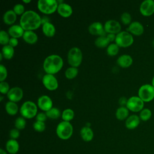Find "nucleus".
<instances>
[{
  "mask_svg": "<svg viewBox=\"0 0 154 154\" xmlns=\"http://www.w3.org/2000/svg\"><path fill=\"white\" fill-rule=\"evenodd\" d=\"M42 82L44 86L49 90H55L58 87L57 78L51 74H46L42 78Z\"/></svg>",
  "mask_w": 154,
  "mask_h": 154,
  "instance_id": "10",
  "label": "nucleus"
},
{
  "mask_svg": "<svg viewBox=\"0 0 154 154\" xmlns=\"http://www.w3.org/2000/svg\"><path fill=\"white\" fill-rule=\"evenodd\" d=\"M8 45H10L12 47H15L18 45V40L16 38H14V37H11L10 39Z\"/></svg>",
  "mask_w": 154,
  "mask_h": 154,
  "instance_id": "44",
  "label": "nucleus"
},
{
  "mask_svg": "<svg viewBox=\"0 0 154 154\" xmlns=\"http://www.w3.org/2000/svg\"><path fill=\"white\" fill-rule=\"evenodd\" d=\"M88 31L92 35L104 36L105 31L102 24L99 22H95L90 24L88 26Z\"/></svg>",
  "mask_w": 154,
  "mask_h": 154,
  "instance_id": "15",
  "label": "nucleus"
},
{
  "mask_svg": "<svg viewBox=\"0 0 154 154\" xmlns=\"http://www.w3.org/2000/svg\"><path fill=\"white\" fill-rule=\"evenodd\" d=\"M138 95L144 102H150L154 98V87L152 84H144L140 87Z\"/></svg>",
  "mask_w": 154,
  "mask_h": 154,
  "instance_id": "7",
  "label": "nucleus"
},
{
  "mask_svg": "<svg viewBox=\"0 0 154 154\" xmlns=\"http://www.w3.org/2000/svg\"><path fill=\"white\" fill-rule=\"evenodd\" d=\"M127 30L131 34H132L135 35L139 36L143 34L144 32V27L140 22L135 21L131 22V23L129 25Z\"/></svg>",
  "mask_w": 154,
  "mask_h": 154,
  "instance_id": "16",
  "label": "nucleus"
},
{
  "mask_svg": "<svg viewBox=\"0 0 154 154\" xmlns=\"http://www.w3.org/2000/svg\"><path fill=\"white\" fill-rule=\"evenodd\" d=\"M22 116L26 119H32L37 116V106L33 102L28 100L25 102L20 108Z\"/></svg>",
  "mask_w": 154,
  "mask_h": 154,
  "instance_id": "4",
  "label": "nucleus"
},
{
  "mask_svg": "<svg viewBox=\"0 0 154 154\" xmlns=\"http://www.w3.org/2000/svg\"><path fill=\"white\" fill-rule=\"evenodd\" d=\"M129 109L125 106H120L116 112V117L119 120H123L128 117Z\"/></svg>",
  "mask_w": 154,
  "mask_h": 154,
  "instance_id": "26",
  "label": "nucleus"
},
{
  "mask_svg": "<svg viewBox=\"0 0 154 154\" xmlns=\"http://www.w3.org/2000/svg\"><path fill=\"white\" fill-rule=\"evenodd\" d=\"M24 10H25V7L21 4H17L13 7V11L17 15H20V14L22 15L25 13Z\"/></svg>",
  "mask_w": 154,
  "mask_h": 154,
  "instance_id": "39",
  "label": "nucleus"
},
{
  "mask_svg": "<svg viewBox=\"0 0 154 154\" xmlns=\"http://www.w3.org/2000/svg\"><path fill=\"white\" fill-rule=\"evenodd\" d=\"M2 99H3V96H0V101H2Z\"/></svg>",
  "mask_w": 154,
  "mask_h": 154,
  "instance_id": "52",
  "label": "nucleus"
},
{
  "mask_svg": "<svg viewBox=\"0 0 154 154\" xmlns=\"http://www.w3.org/2000/svg\"><path fill=\"white\" fill-rule=\"evenodd\" d=\"M63 66L62 58L58 55H51L47 57L43 62V69L47 74L54 75L58 72Z\"/></svg>",
  "mask_w": 154,
  "mask_h": 154,
  "instance_id": "2",
  "label": "nucleus"
},
{
  "mask_svg": "<svg viewBox=\"0 0 154 154\" xmlns=\"http://www.w3.org/2000/svg\"><path fill=\"white\" fill-rule=\"evenodd\" d=\"M140 11L144 16H150L154 13V1L145 0L140 5Z\"/></svg>",
  "mask_w": 154,
  "mask_h": 154,
  "instance_id": "11",
  "label": "nucleus"
},
{
  "mask_svg": "<svg viewBox=\"0 0 154 154\" xmlns=\"http://www.w3.org/2000/svg\"><path fill=\"white\" fill-rule=\"evenodd\" d=\"M80 135L82 139L85 142L91 141L94 137L93 130L88 126H84L80 130Z\"/></svg>",
  "mask_w": 154,
  "mask_h": 154,
  "instance_id": "21",
  "label": "nucleus"
},
{
  "mask_svg": "<svg viewBox=\"0 0 154 154\" xmlns=\"http://www.w3.org/2000/svg\"><path fill=\"white\" fill-rule=\"evenodd\" d=\"M42 24V18L37 13L28 10L21 16L20 25L25 31H33L37 29Z\"/></svg>",
  "mask_w": 154,
  "mask_h": 154,
  "instance_id": "1",
  "label": "nucleus"
},
{
  "mask_svg": "<svg viewBox=\"0 0 154 154\" xmlns=\"http://www.w3.org/2000/svg\"><path fill=\"white\" fill-rule=\"evenodd\" d=\"M9 34L6 31L1 30L0 31V43L3 45H7L10 41Z\"/></svg>",
  "mask_w": 154,
  "mask_h": 154,
  "instance_id": "36",
  "label": "nucleus"
},
{
  "mask_svg": "<svg viewBox=\"0 0 154 154\" xmlns=\"http://www.w3.org/2000/svg\"><path fill=\"white\" fill-rule=\"evenodd\" d=\"M42 31L45 35L51 37L54 35L55 32V28L52 23L48 22L43 25Z\"/></svg>",
  "mask_w": 154,
  "mask_h": 154,
  "instance_id": "25",
  "label": "nucleus"
},
{
  "mask_svg": "<svg viewBox=\"0 0 154 154\" xmlns=\"http://www.w3.org/2000/svg\"><path fill=\"white\" fill-rule=\"evenodd\" d=\"M10 137L11 138V139H13V140H16L17 138H19V135H20V132L19 130L16 129V128H14L12 129L11 130H10V133H9Z\"/></svg>",
  "mask_w": 154,
  "mask_h": 154,
  "instance_id": "42",
  "label": "nucleus"
},
{
  "mask_svg": "<svg viewBox=\"0 0 154 154\" xmlns=\"http://www.w3.org/2000/svg\"><path fill=\"white\" fill-rule=\"evenodd\" d=\"M73 132V126L69 122L62 121L58 123L56 128V134L61 140H66L69 139Z\"/></svg>",
  "mask_w": 154,
  "mask_h": 154,
  "instance_id": "3",
  "label": "nucleus"
},
{
  "mask_svg": "<svg viewBox=\"0 0 154 154\" xmlns=\"http://www.w3.org/2000/svg\"><path fill=\"white\" fill-rule=\"evenodd\" d=\"M49 19L47 17H45V16H44V17H43L42 18V24H44V23H46V22H49V20H48Z\"/></svg>",
  "mask_w": 154,
  "mask_h": 154,
  "instance_id": "47",
  "label": "nucleus"
},
{
  "mask_svg": "<svg viewBox=\"0 0 154 154\" xmlns=\"http://www.w3.org/2000/svg\"><path fill=\"white\" fill-rule=\"evenodd\" d=\"M119 51V46L116 43H111L108 45L106 52L110 56H114L118 54Z\"/></svg>",
  "mask_w": 154,
  "mask_h": 154,
  "instance_id": "34",
  "label": "nucleus"
},
{
  "mask_svg": "<svg viewBox=\"0 0 154 154\" xmlns=\"http://www.w3.org/2000/svg\"><path fill=\"white\" fill-rule=\"evenodd\" d=\"M33 128L35 131L38 132H42L45 130L46 125L45 122L36 121L33 123Z\"/></svg>",
  "mask_w": 154,
  "mask_h": 154,
  "instance_id": "37",
  "label": "nucleus"
},
{
  "mask_svg": "<svg viewBox=\"0 0 154 154\" xmlns=\"http://www.w3.org/2000/svg\"><path fill=\"white\" fill-rule=\"evenodd\" d=\"M24 32V29L19 25H13L11 26L8 30V34L12 37L16 38L22 37Z\"/></svg>",
  "mask_w": 154,
  "mask_h": 154,
  "instance_id": "20",
  "label": "nucleus"
},
{
  "mask_svg": "<svg viewBox=\"0 0 154 154\" xmlns=\"http://www.w3.org/2000/svg\"><path fill=\"white\" fill-rule=\"evenodd\" d=\"M18 106L16 102L8 101L5 104V110L11 116L15 115L18 112Z\"/></svg>",
  "mask_w": 154,
  "mask_h": 154,
  "instance_id": "28",
  "label": "nucleus"
},
{
  "mask_svg": "<svg viewBox=\"0 0 154 154\" xmlns=\"http://www.w3.org/2000/svg\"><path fill=\"white\" fill-rule=\"evenodd\" d=\"M2 56H3L2 54V53H0V60H1V61L2 59Z\"/></svg>",
  "mask_w": 154,
  "mask_h": 154,
  "instance_id": "51",
  "label": "nucleus"
},
{
  "mask_svg": "<svg viewBox=\"0 0 154 154\" xmlns=\"http://www.w3.org/2000/svg\"><path fill=\"white\" fill-rule=\"evenodd\" d=\"M78 73V70L76 67H70L67 68L65 71V76L67 79L75 78Z\"/></svg>",
  "mask_w": 154,
  "mask_h": 154,
  "instance_id": "32",
  "label": "nucleus"
},
{
  "mask_svg": "<svg viewBox=\"0 0 154 154\" xmlns=\"http://www.w3.org/2000/svg\"><path fill=\"white\" fill-rule=\"evenodd\" d=\"M6 150L10 154H16L19 150V144L16 140L10 139L5 144Z\"/></svg>",
  "mask_w": 154,
  "mask_h": 154,
  "instance_id": "19",
  "label": "nucleus"
},
{
  "mask_svg": "<svg viewBox=\"0 0 154 154\" xmlns=\"http://www.w3.org/2000/svg\"><path fill=\"white\" fill-rule=\"evenodd\" d=\"M121 20L124 25H130L131 23L132 17L131 14L128 12H124L122 13L120 17Z\"/></svg>",
  "mask_w": 154,
  "mask_h": 154,
  "instance_id": "38",
  "label": "nucleus"
},
{
  "mask_svg": "<svg viewBox=\"0 0 154 154\" xmlns=\"http://www.w3.org/2000/svg\"><path fill=\"white\" fill-rule=\"evenodd\" d=\"M104 30L109 34H118L120 32L121 25L120 23L113 19L107 20L104 25Z\"/></svg>",
  "mask_w": 154,
  "mask_h": 154,
  "instance_id": "12",
  "label": "nucleus"
},
{
  "mask_svg": "<svg viewBox=\"0 0 154 154\" xmlns=\"http://www.w3.org/2000/svg\"><path fill=\"white\" fill-rule=\"evenodd\" d=\"M3 57L7 60L11 59L14 54V48L9 45H7L3 46L2 49V52Z\"/></svg>",
  "mask_w": 154,
  "mask_h": 154,
  "instance_id": "27",
  "label": "nucleus"
},
{
  "mask_svg": "<svg viewBox=\"0 0 154 154\" xmlns=\"http://www.w3.org/2000/svg\"><path fill=\"white\" fill-rule=\"evenodd\" d=\"M7 76V70L6 67L2 65H0V81H4Z\"/></svg>",
  "mask_w": 154,
  "mask_h": 154,
  "instance_id": "41",
  "label": "nucleus"
},
{
  "mask_svg": "<svg viewBox=\"0 0 154 154\" xmlns=\"http://www.w3.org/2000/svg\"><path fill=\"white\" fill-rule=\"evenodd\" d=\"M74 112L72 109L67 108L64 109L63 111V113L61 114V117L63 120V121L66 122H70L72 120L74 117Z\"/></svg>",
  "mask_w": 154,
  "mask_h": 154,
  "instance_id": "30",
  "label": "nucleus"
},
{
  "mask_svg": "<svg viewBox=\"0 0 154 154\" xmlns=\"http://www.w3.org/2000/svg\"><path fill=\"white\" fill-rule=\"evenodd\" d=\"M152 85H153V87H154V76L153 77L152 80Z\"/></svg>",
  "mask_w": 154,
  "mask_h": 154,
  "instance_id": "50",
  "label": "nucleus"
},
{
  "mask_svg": "<svg viewBox=\"0 0 154 154\" xmlns=\"http://www.w3.org/2000/svg\"><path fill=\"white\" fill-rule=\"evenodd\" d=\"M153 46H154V40H153Z\"/></svg>",
  "mask_w": 154,
  "mask_h": 154,
  "instance_id": "53",
  "label": "nucleus"
},
{
  "mask_svg": "<svg viewBox=\"0 0 154 154\" xmlns=\"http://www.w3.org/2000/svg\"><path fill=\"white\" fill-rule=\"evenodd\" d=\"M116 43L119 47L126 48L131 46L134 42L132 35L128 31H120L116 36Z\"/></svg>",
  "mask_w": 154,
  "mask_h": 154,
  "instance_id": "8",
  "label": "nucleus"
},
{
  "mask_svg": "<svg viewBox=\"0 0 154 154\" xmlns=\"http://www.w3.org/2000/svg\"><path fill=\"white\" fill-rule=\"evenodd\" d=\"M58 6L56 0H39L37 2L38 10L45 14H51L57 10Z\"/></svg>",
  "mask_w": 154,
  "mask_h": 154,
  "instance_id": "6",
  "label": "nucleus"
},
{
  "mask_svg": "<svg viewBox=\"0 0 154 154\" xmlns=\"http://www.w3.org/2000/svg\"><path fill=\"white\" fill-rule=\"evenodd\" d=\"M47 116L46 113L44 112H40L37 114L36 116V120L37 121H40V122H44L46 119H47Z\"/></svg>",
  "mask_w": 154,
  "mask_h": 154,
  "instance_id": "43",
  "label": "nucleus"
},
{
  "mask_svg": "<svg viewBox=\"0 0 154 154\" xmlns=\"http://www.w3.org/2000/svg\"><path fill=\"white\" fill-rule=\"evenodd\" d=\"M22 37L29 44H34L38 40L37 35L33 31H25Z\"/></svg>",
  "mask_w": 154,
  "mask_h": 154,
  "instance_id": "24",
  "label": "nucleus"
},
{
  "mask_svg": "<svg viewBox=\"0 0 154 154\" xmlns=\"http://www.w3.org/2000/svg\"><path fill=\"white\" fill-rule=\"evenodd\" d=\"M132 58L129 55L126 54L120 56L117 60L118 65L123 68H127L129 67L132 64Z\"/></svg>",
  "mask_w": 154,
  "mask_h": 154,
  "instance_id": "22",
  "label": "nucleus"
},
{
  "mask_svg": "<svg viewBox=\"0 0 154 154\" xmlns=\"http://www.w3.org/2000/svg\"><path fill=\"white\" fill-rule=\"evenodd\" d=\"M37 105L42 110L46 112L52 108L53 102L50 97L47 95H42L38 99Z\"/></svg>",
  "mask_w": 154,
  "mask_h": 154,
  "instance_id": "14",
  "label": "nucleus"
},
{
  "mask_svg": "<svg viewBox=\"0 0 154 154\" xmlns=\"http://www.w3.org/2000/svg\"><path fill=\"white\" fill-rule=\"evenodd\" d=\"M109 43V40L107 38L106 35L99 36L94 41L95 45L100 48H105Z\"/></svg>",
  "mask_w": 154,
  "mask_h": 154,
  "instance_id": "29",
  "label": "nucleus"
},
{
  "mask_svg": "<svg viewBox=\"0 0 154 154\" xmlns=\"http://www.w3.org/2000/svg\"><path fill=\"white\" fill-rule=\"evenodd\" d=\"M57 11L60 16L64 17H67L71 16L73 13V10L70 5L66 3L61 2L58 4Z\"/></svg>",
  "mask_w": 154,
  "mask_h": 154,
  "instance_id": "17",
  "label": "nucleus"
},
{
  "mask_svg": "<svg viewBox=\"0 0 154 154\" xmlns=\"http://www.w3.org/2000/svg\"><path fill=\"white\" fill-rule=\"evenodd\" d=\"M46 114L48 117L51 119H57L60 116L61 112L58 108L52 107L49 110L46 112Z\"/></svg>",
  "mask_w": 154,
  "mask_h": 154,
  "instance_id": "31",
  "label": "nucleus"
},
{
  "mask_svg": "<svg viewBox=\"0 0 154 154\" xmlns=\"http://www.w3.org/2000/svg\"><path fill=\"white\" fill-rule=\"evenodd\" d=\"M31 1V0H23V2L25 3H29Z\"/></svg>",
  "mask_w": 154,
  "mask_h": 154,
  "instance_id": "49",
  "label": "nucleus"
},
{
  "mask_svg": "<svg viewBox=\"0 0 154 154\" xmlns=\"http://www.w3.org/2000/svg\"><path fill=\"white\" fill-rule=\"evenodd\" d=\"M128 102V99L125 97H122L119 100V103L121 106H125V105L126 106V103Z\"/></svg>",
  "mask_w": 154,
  "mask_h": 154,
  "instance_id": "45",
  "label": "nucleus"
},
{
  "mask_svg": "<svg viewBox=\"0 0 154 154\" xmlns=\"http://www.w3.org/2000/svg\"><path fill=\"white\" fill-rule=\"evenodd\" d=\"M82 60V53L79 48L73 47L69 50L67 54V61L72 67H78L81 64Z\"/></svg>",
  "mask_w": 154,
  "mask_h": 154,
  "instance_id": "5",
  "label": "nucleus"
},
{
  "mask_svg": "<svg viewBox=\"0 0 154 154\" xmlns=\"http://www.w3.org/2000/svg\"><path fill=\"white\" fill-rule=\"evenodd\" d=\"M14 126L16 128L19 130L23 129L26 126V121L24 117H17L14 122Z\"/></svg>",
  "mask_w": 154,
  "mask_h": 154,
  "instance_id": "35",
  "label": "nucleus"
},
{
  "mask_svg": "<svg viewBox=\"0 0 154 154\" xmlns=\"http://www.w3.org/2000/svg\"><path fill=\"white\" fill-rule=\"evenodd\" d=\"M23 90L21 88L18 87H14L10 89L9 91L7 94L8 99L10 101L17 102L20 100L23 97Z\"/></svg>",
  "mask_w": 154,
  "mask_h": 154,
  "instance_id": "13",
  "label": "nucleus"
},
{
  "mask_svg": "<svg viewBox=\"0 0 154 154\" xmlns=\"http://www.w3.org/2000/svg\"><path fill=\"white\" fill-rule=\"evenodd\" d=\"M10 90L9 84L5 81L0 82V91L2 94H7Z\"/></svg>",
  "mask_w": 154,
  "mask_h": 154,
  "instance_id": "40",
  "label": "nucleus"
},
{
  "mask_svg": "<svg viewBox=\"0 0 154 154\" xmlns=\"http://www.w3.org/2000/svg\"><path fill=\"white\" fill-rule=\"evenodd\" d=\"M0 154H7L6 151L2 149H0Z\"/></svg>",
  "mask_w": 154,
  "mask_h": 154,
  "instance_id": "48",
  "label": "nucleus"
},
{
  "mask_svg": "<svg viewBox=\"0 0 154 154\" xmlns=\"http://www.w3.org/2000/svg\"><path fill=\"white\" fill-rule=\"evenodd\" d=\"M13 10L7 11L3 15V21L7 25H12L16 20L17 16Z\"/></svg>",
  "mask_w": 154,
  "mask_h": 154,
  "instance_id": "23",
  "label": "nucleus"
},
{
  "mask_svg": "<svg viewBox=\"0 0 154 154\" xmlns=\"http://www.w3.org/2000/svg\"><path fill=\"white\" fill-rule=\"evenodd\" d=\"M116 36V35L114 34H108L106 35V37L108 38V40H109V42H112V41L115 40Z\"/></svg>",
  "mask_w": 154,
  "mask_h": 154,
  "instance_id": "46",
  "label": "nucleus"
},
{
  "mask_svg": "<svg viewBox=\"0 0 154 154\" xmlns=\"http://www.w3.org/2000/svg\"><path fill=\"white\" fill-rule=\"evenodd\" d=\"M126 107L132 112H139L143 109L144 102L138 96H132L128 99Z\"/></svg>",
  "mask_w": 154,
  "mask_h": 154,
  "instance_id": "9",
  "label": "nucleus"
},
{
  "mask_svg": "<svg viewBox=\"0 0 154 154\" xmlns=\"http://www.w3.org/2000/svg\"><path fill=\"white\" fill-rule=\"evenodd\" d=\"M139 117H140V120H141L144 122H146L151 118V117H152V111L149 108L143 109L140 111Z\"/></svg>",
  "mask_w": 154,
  "mask_h": 154,
  "instance_id": "33",
  "label": "nucleus"
},
{
  "mask_svg": "<svg viewBox=\"0 0 154 154\" xmlns=\"http://www.w3.org/2000/svg\"><path fill=\"white\" fill-rule=\"evenodd\" d=\"M140 123V117L133 114L129 116L125 121V126L128 129H134L137 128Z\"/></svg>",
  "mask_w": 154,
  "mask_h": 154,
  "instance_id": "18",
  "label": "nucleus"
}]
</instances>
